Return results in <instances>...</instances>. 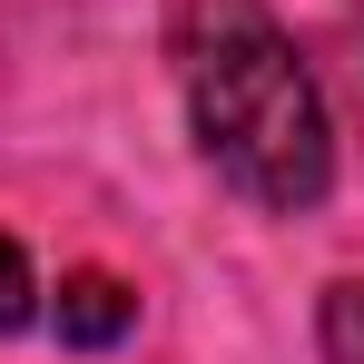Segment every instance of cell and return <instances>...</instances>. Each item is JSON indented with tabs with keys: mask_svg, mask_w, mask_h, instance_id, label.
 Segmentation results:
<instances>
[{
	"mask_svg": "<svg viewBox=\"0 0 364 364\" xmlns=\"http://www.w3.org/2000/svg\"><path fill=\"white\" fill-rule=\"evenodd\" d=\"M168 60H178L197 158L246 207H276V217L325 207L335 119H325V89L266 0H168Z\"/></svg>",
	"mask_w": 364,
	"mask_h": 364,
	"instance_id": "obj_1",
	"label": "cell"
},
{
	"mask_svg": "<svg viewBox=\"0 0 364 364\" xmlns=\"http://www.w3.org/2000/svg\"><path fill=\"white\" fill-rule=\"evenodd\" d=\"M50 325H60V345H79V355H109V345L138 335V286H119L109 266H79V276H60Z\"/></svg>",
	"mask_w": 364,
	"mask_h": 364,
	"instance_id": "obj_2",
	"label": "cell"
},
{
	"mask_svg": "<svg viewBox=\"0 0 364 364\" xmlns=\"http://www.w3.org/2000/svg\"><path fill=\"white\" fill-rule=\"evenodd\" d=\"M315 345H325V364H364V276H345V286H325V315H315Z\"/></svg>",
	"mask_w": 364,
	"mask_h": 364,
	"instance_id": "obj_3",
	"label": "cell"
},
{
	"mask_svg": "<svg viewBox=\"0 0 364 364\" xmlns=\"http://www.w3.org/2000/svg\"><path fill=\"white\" fill-rule=\"evenodd\" d=\"M30 315H40V276H30L20 237H0V335H20Z\"/></svg>",
	"mask_w": 364,
	"mask_h": 364,
	"instance_id": "obj_4",
	"label": "cell"
}]
</instances>
